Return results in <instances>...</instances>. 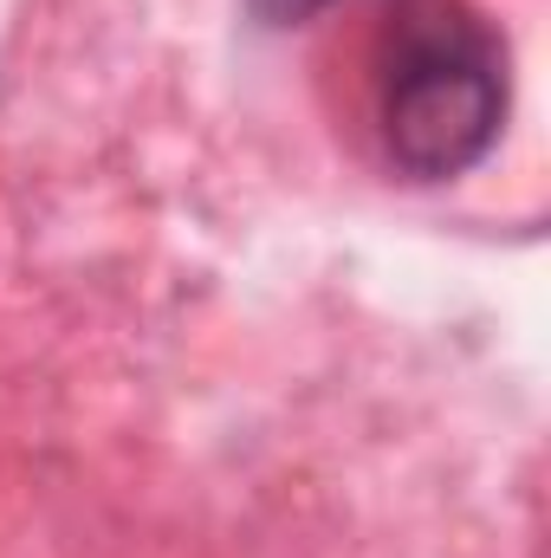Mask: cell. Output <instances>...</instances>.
<instances>
[{
    "label": "cell",
    "mask_w": 551,
    "mask_h": 558,
    "mask_svg": "<svg viewBox=\"0 0 551 558\" xmlns=\"http://www.w3.org/2000/svg\"><path fill=\"white\" fill-rule=\"evenodd\" d=\"M383 143L421 182L474 169L506 118V59L461 0H403L383 26Z\"/></svg>",
    "instance_id": "obj_1"
},
{
    "label": "cell",
    "mask_w": 551,
    "mask_h": 558,
    "mask_svg": "<svg viewBox=\"0 0 551 558\" xmlns=\"http://www.w3.org/2000/svg\"><path fill=\"white\" fill-rule=\"evenodd\" d=\"M254 7H260L273 26H285V20H311V13H318V7H331V0H254Z\"/></svg>",
    "instance_id": "obj_2"
}]
</instances>
